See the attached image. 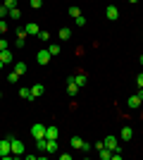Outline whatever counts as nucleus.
<instances>
[{
	"instance_id": "1",
	"label": "nucleus",
	"mask_w": 143,
	"mask_h": 160,
	"mask_svg": "<svg viewBox=\"0 0 143 160\" xmlns=\"http://www.w3.org/2000/svg\"><path fill=\"white\" fill-rule=\"evenodd\" d=\"M10 143H12V136H10V139H2V141H0V158H5V160H10V158H12Z\"/></svg>"
},
{
	"instance_id": "2",
	"label": "nucleus",
	"mask_w": 143,
	"mask_h": 160,
	"mask_svg": "<svg viewBox=\"0 0 143 160\" xmlns=\"http://www.w3.org/2000/svg\"><path fill=\"white\" fill-rule=\"evenodd\" d=\"M10 151H12L14 158H19V155H24V143H21L19 139H12V143H10Z\"/></svg>"
},
{
	"instance_id": "3",
	"label": "nucleus",
	"mask_w": 143,
	"mask_h": 160,
	"mask_svg": "<svg viewBox=\"0 0 143 160\" xmlns=\"http://www.w3.org/2000/svg\"><path fill=\"white\" fill-rule=\"evenodd\" d=\"M102 143H105V148H110V151H119V139H117V136H112V134H110V136H105V141H102Z\"/></svg>"
},
{
	"instance_id": "4",
	"label": "nucleus",
	"mask_w": 143,
	"mask_h": 160,
	"mask_svg": "<svg viewBox=\"0 0 143 160\" xmlns=\"http://www.w3.org/2000/svg\"><path fill=\"white\" fill-rule=\"evenodd\" d=\"M50 58H53V55L48 53V48H43V50H38V53H36V60H38V65H48V62H50Z\"/></svg>"
},
{
	"instance_id": "5",
	"label": "nucleus",
	"mask_w": 143,
	"mask_h": 160,
	"mask_svg": "<svg viewBox=\"0 0 143 160\" xmlns=\"http://www.w3.org/2000/svg\"><path fill=\"white\" fill-rule=\"evenodd\" d=\"M31 136L34 139H45V124H34L31 127Z\"/></svg>"
},
{
	"instance_id": "6",
	"label": "nucleus",
	"mask_w": 143,
	"mask_h": 160,
	"mask_svg": "<svg viewBox=\"0 0 143 160\" xmlns=\"http://www.w3.org/2000/svg\"><path fill=\"white\" fill-rule=\"evenodd\" d=\"M105 17H107L110 22H115V19H119V10H117L115 5H107V10H105Z\"/></svg>"
},
{
	"instance_id": "7",
	"label": "nucleus",
	"mask_w": 143,
	"mask_h": 160,
	"mask_svg": "<svg viewBox=\"0 0 143 160\" xmlns=\"http://www.w3.org/2000/svg\"><path fill=\"white\" fill-rule=\"evenodd\" d=\"M24 31H26V36H38V33H41V29H38V24H36V22H29L26 27H24Z\"/></svg>"
},
{
	"instance_id": "8",
	"label": "nucleus",
	"mask_w": 143,
	"mask_h": 160,
	"mask_svg": "<svg viewBox=\"0 0 143 160\" xmlns=\"http://www.w3.org/2000/svg\"><path fill=\"white\" fill-rule=\"evenodd\" d=\"M76 91H79V84L74 81V77H69V79H67V93L69 96H76Z\"/></svg>"
},
{
	"instance_id": "9",
	"label": "nucleus",
	"mask_w": 143,
	"mask_h": 160,
	"mask_svg": "<svg viewBox=\"0 0 143 160\" xmlns=\"http://www.w3.org/2000/svg\"><path fill=\"white\" fill-rule=\"evenodd\" d=\"M0 60H2V65H10V62L14 60L12 50H10V48H7V50H0Z\"/></svg>"
},
{
	"instance_id": "10",
	"label": "nucleus",
	"mask_w": 143,
	"mask_h": 160,
	"mask_svg": "<svg viewBox=\"0 0 143 160\" xmlns=\"http://www.w3.org/2000/svg\"><path fill=\"white\" fill-rule=\"evenodd\" d=\"M43 91H45V86H43V84H34V86H31V98L43 96Z\"/></svg>"
},
{
	"instance_id": "11",
	"label": "nucleus",
	"mask_w": 143,
	"mask_h": 160,
	"mask_svg": "<svg viewBox=\"0 0 143 160\" xmlns=\"http://www.w3.org/2000/svg\"><path fill=\"white\" fill-rule=\"evenodd\" d=\"M57 136H60V132H57V127H55V124L45 127V139H57Z\"/></svg>"
},
{
	"instance_id": "12",
	"label": "nucleus",
	"mask_w": 143,
	"mask_h": 160,
	"mask_svg": "<svg viewBox=\"0 0 143 160\" xmlns=\"http://www.w3.org/2000/svg\"><path fill=\"white\" fill-rule=\"evenodd\" d=\"M131 136H134V132H131V127H124L122 132H119V139H122V141H131Z\"/></svg>"
},
{
	"instance_id": "13",
	"label": "nucleus",
	"mask_w": 143,
	"mask_h": 160,
	"mask_svg": "<svg viewBox=\"0 0 143 160\" xmlns=\"http://www.w3.org/2000/svg\"><path fill=\"white\" fill-rule=\"evenodd\" d=\"M141 103H143V100L138 98V96H129V108H131V110H136Z\"/></svg>"
},
{
	"instance_id": "14",
	"label": "nucleus",
	"mask_w": 143,
	"mask_h": 160,
	"mask_svg": "<svg viewBox=\"0 0 143 160\" xmlns=\"http://www.w3.org/2000/svg\"><path fill=\"white\" fill-rule=\"evenodd\" d=\"M60 38L62 41H69V38H72V29H69V27H62L60 29Z\"/></svg>"
},
{
	"instance_id": "15",
	"label": "nucleus",
	"mask_w": 143,
	"mask_h": 160,
	"mask_svg": "<svg viewBox=\"0 0 143 160\" xmlns=\"http://www.w3.org/2000/svg\"><path fill=\"white\" fill-rule=\"evenodd\" d=\"M14 72L17 74H26V62H14Z\"/></svg>"
},
{
	"instance_id": "16",
	"label": "nucleus",
	"mask_w": 143,
	"mask_h": 160,
	"mask_svg": "<svg viewBox=\"0 0 143 160\" xmlns=\"http://www.w3.org/2000/svg\"><path fill=\"white\" fill-rule=\"evenodd\" d=\"M83 143H86L83 139H79V136H72V146H74V148H79V151H81V148H83Z\"/></svg>"
},
{
	"instance_id": "17",
	"label": "nucleus",
	"mask_w": 143,
	"mask_h": 160,
	"mask_svg": "<svg viewBox=\"0 0 143 160\" xmlns=\"http://www.w3.org/2000/svg\"><path fill=\"white\" fill-rule=\"evenodd\" d=\"M100 160H112V151L110 148H100Z\"/></svg>"
},
{
	"instance_id": "18",
	"label": "nucleus",
	"mask_w": 143,
	"mask_h": 160,
	"mask_svg": "<svg viewBox=\"0 0 143 160\" xmlns=\"http://www.w3.org/2000/svg\"><path fill=\"white\" fill-rule=\"evenodd\" d=\"M7 17H10V19H19V17H21V12H19V7H12V10H10V12H7Z\"/></svg>"
},
{
	"instance_id": "19",
	"label": "nucleus",
	"mask_w": 143,
	"mask_h": 160,
	"mask_svg": "<svg viewBox=\"0 0 143 160\" xmlns=\"http://www.w3.org/2000/svg\"><path fill=\"white\" fill-rule=\"evenodd\" d=\"M48 53L50 55H60V46H57V43H48Z\"/></svg>"
},
{
	"instance_id": "20",
	"label": "nucleus",
	"mask_w": 143,
	"mask_h": 160,
	"mask_svg": "<svg viewBox=\"0 0 143 160\" xmlns=\"http://www.w3.org/2000/svg\"><path fill=\"white\" fill-rule=\"evenodd\" d=\"M74 81H76V84H79V88H81L83 84H86V74H83V72H79V74H76V77H74Z\"/></svg>"
},
{
	"instance_id": "21",
	"label": "nucleus",
	"mask_w": 143,
	"mask_h": 160,
	"mask_svg": "<svg viewBox=\"0 0 143 160\" xmlns=\"http://www.w3.org/2000/svg\"><path fill=\"white\" fill-rule=\"evenodd\" d=\"M19 96L24 100H34V98H31V88H19Z\"/></svg>"
},
{
	"instance_id": "22",
	"label": "nucleus",
	"mask_w": 143,
	"mask_h": 160,
	"mask_svg": "<svg viewBox=\"0 0 143 160\" xmlns=\"http://www.w3.org/2000/svg\"><path fill=\"white\" fill-rule=\"evenodd\" d=\"M79 14H81V10H79L76 5H72V7H69V17H74V19H76Z\"/></svg>"
},
{
	"instance_id": "23",
	"label": "nucleus",
	"mask_w": 143,
	"mask_h": 160,
	"mask_svg": "<svg viewBox=\"0 0 143 160\" xmlns=\"http://www.w3.org/2000/svg\"><path fill=\"white\" fill-rule=\"evenodd\" d=\"M19 77H21V74H17V72H10V74H7V81H10V84H14V81H19Z\"/></svg>"
},
{
	"instance_id": "24",
	"label": "nucleus",
	"mask_w": 143,
	"mask_h": 160,
	"mask_svg": "<svg viewBox=\"0 0 143 160\" xmlns=\"http://www.w3.org/2000/svg\"><path fill=\"white\" fill-rule=\"evenodd\" d=\"M29 5H31V10H38L43 5V0H29Z\"/></svg>"
},
{
	"instance_id": "25",
	"label": "nucleus",
	"mask_w": 143,
	"mask_h": 160,
	"mask_svg": "<svg viewBox=\"0 0 143 160\" xmlns=\"http://www.w3.org/2000/svg\"><path fill=\"white\" fill-rule=\"evenodd\" d=\"M2 5H5L7 10H12V7H17V0H5V2H2Z\"/></svg>"
},
{
	"instance_id": "26",
	"label": "nucleus",
	"mask_w": 143,
	"mask_h": 160,
	"mask_svg": "<svg viewBox=\"0 0 143 160\" xmlns=\"http://www.w3.org/2000/svg\"><path fill=\"white\" fill-rule=\"evenodd\" d=\"M38 38H41V41H45V43H48V41H50V33H48V31H41V33H38Z\"/></svg>"
},
{
	"instance_id": "27",
	"label": "nucleus",
	"mask_w": 143,
	"mask_h": 160,
	"mask_svg": "<svg viewBox=\"0 0 143 160\" xmlns=\"http://www.w3.org/2000/svg\"><path fill=\"white\" fill-rule=\"evenodd\" d=\"M76 24H79V27H86V17H83V14H79V17H76Z\"/></svg>"
},
{
	"instance_id": "28",
	"label": "nucleus",
	"mask_w": 143,
	"mask_h": 160,
	"mask_svg": "<svg viewBox=\"0 0 143 160\" xmlns=\"http://www.w3.org/2000/svg\"><path fill=\"white\" fill-rule=\"evenodd\" d=\"M7 12H10V10H7L5 5H0V19H5V17H7Z\"/></svg>"
},
{
	"instance_id": "29",
	"label": "nucleus",
	"mask_w": 143,
	"mask_h": 160,
	"mask_svg": "<svg viewBox=\"0 0 143 160\" xmlns=\"http://www.w3.org/2000/svg\"><path fill=\"white\" fill-rule=\"evenodd\" d=\"M5 31H7V22L0 19V33H5Z\"/></svg>"
},
{
	"instance_id": "30",
	"label": "nucleus",
	"mask_w": 143,
	"mask_h": 160,
	"mask_svg": "<svg viewBox=\"0 0 143 160\" xmlns=\"http://www.w3.org/2000/svg\"><path fill=\"white\" fill-rule=\"evenodd\" d=\"M17 38H26V31H24V29H17Z\"/></svg>"
},
{
	"instance_id": "31",
	"label": "nucleus",
	"mask_w": 143,
	"mask_h": 160,
	"mask_svg": "<svg viewBox=\"0 0 143 160\" xmlns=\"http://www.w3.org/2000/svg\"><path fill=\"white\" fill-rule=\"evenodd\" d=\"M7 48H10V46H7V41H5V38H0V50H7Z\"/></svg>"
},
{
	"instance_id": "32",
	"label": "nucleus",
	"mask_w": 143,
	"mask_h": 160,
	"mask_svg": "<svg viewBox=\"0 0 143 160\" xmlns=\"http://www.w3.org/2000/svg\"><path fill=\"white\" fill-rule=\"evenodd\" d=\"M24 41H26V38H14V46L21 48V46H24Z\"/></svg>"
},
{
	"instance_id": "33",
	"label": "nucleus",
	"mask_w": 143,
	"mask_h": 160,
	"mask_svg": "<svg viewBox=\"0 0 143 160\" xmlns=\"http://www.w3.org/2000/svg\"><path fill=\"white\" fill-rule=\"evenodd\" d=\"M136 84H138V88H143V74H138V77H136Z\"/></svg>"
},
{
	"instance_id": "34",
	"label": "nucleus",
	"mask_w": 143,
	"mask_h": 160,
	"mask_svg": "<svg viewBox=\"0 0 143 160\" xmlns=\"http://www.w3.org/2000/svg\"><path fill=\"white\" fill-rule=\"evenodd\" d=\"M136 96H138V98L143 100V88H138V93H136Z\"/></svg>"
},
{
	"instance_id": "35",
	"label": "nucleus",
	"mask_w": 143,
	"mask_h": 160,
	"mask_svg": "<svg viewBox=\"0 0 143 160\" xmlns=\"http://www.w3.org/2000/svg\"><path fill=\"white\" fill-rule=\"evenodd\" d=\"M138 60H141V65H143V55H141V58H138Z\"/></svg>"
},
{
	"instance_id": "36",
	"label": "nucleus",
	"mask_w": 143,
	"mask_h": 160,
	"mask_svg": "<svg viewBox=\"0 0 143 160\" xmlns=\"http://www.w3.org/2000/svg\"><path fill=\"white\" fill-rule=\"evenodd\" d=\"M129 2H138V0H129Z\"/></svg>"
},
{
	"instance_id": "37",
	"label": "nucleus",
	"mask_w": 143,
	"mask_h": 160,
	"mask_svg": "<svg viewBox=\"0 0 143 160\" xmlns=\"http://www.w3.org/2000/svg\"><path fill=\"white\" fill-rule=\"evenodd\" d=\"M0 69H2V60H0Z\"/></svg>"
}]
</instances>
